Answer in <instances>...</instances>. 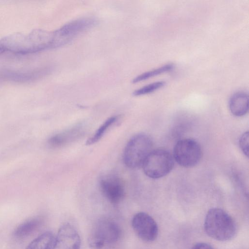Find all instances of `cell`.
<instances>
[{"label":"cell","mask_w":249,"mask_h":249,"mask_svg":"<svg viewBox=\"0 0 249 249\" xmlns=\"http://www.w3.org/2000/svg\"><path fill=\"white\" fill-rule=\"evenodd\" d=\"M81 240L76 229L71 224H63L55 237L53 249H80Z\"/></svg>","instance_id":"cell-10"},{"label":"cell","mask_w":249,"mask_h":249,"mask_svg":"<svg viewBox=\"0 0 249 249\" xmlns=\"http://www.w3.org/2000/svg\"><path fill=\"white\" fill-rule=\"evenodd\" d=\"M122 230L113 220L103 219L95 225L88 238V244L91 249H102L105 246L119 240Z\"/></svg>","instance_id":"cell-4"},{"label":"cell","mask_w":249,"mask_h":249,"mask_svg":"<svg viewBox=\"0 0 249 249\" xmlns=\"http://www.w3.org/2000/svg\"><path fill=\"white\" fill-rule=\"evenodd\" d=\"M42 223L39 217L29 219L19 224L14 230L13 236L17 239L27 237L38 229Z\"/></svg>","instance_id":"cell-13"},{"label":"cell","mask_w":249,"mask_h":249,"mask_svg":"<svg viewBox=\"0 0 249 249\" xmlns=\"http://www.w3.org/2000/svg\"><path fill=\"white\" fill-rule=\"evenodd\" d=\"M117 120V116H112L107 119L97 129L94 134L86 142L87 145H91L97 142L106 133L107 129Z\"/></svg>","instance_id":"cell-16"},{"label":"cell","mask_w":249,"mask_h":249,"mask_svg":"<svg viewBox=\"0 0 249 249\" xmlns=\"http://www.w3.org/2000/svg\"><path fill=\"white\" fill-rule=\"evenodd\" d=\"M153 142L146 134L140 133L132 137L127 142L124 153V161L130 168L136 169L142 165L152 150Z\"/></svg>","instance_id":"cell-3"},{"label":"cell","mask_w":249,"mask_h":249,"mask_svg":"<svg viewBox=\"0 0 249 249\" xmlns=\"http://www.w3.org/2000/svg\"><path fill=\"white\" fill-rule=\"evenodd\" d=\"M204 226L206 233L218 241L230 240L236 234L235 222L228 213L220 208H213L209 210Z\"/></svg>","instance_id":"cell-2"},{"label":"cell","mask_w":249,"mask_h":249,"mask_svg":"<svg viewBox=\"0 0 249 249\" xmlns=\"http://www.w3.org/2000/svg\"><path fill=\"white\" fill-rule=\"evenodd\" d=\"M97 23V20L92 18H85L71 21L53 31L57 47H60L70 42L76 35Z\"/></svg>","instance_id":"cell-7"},{"label":"cell","mask_w":249,"mask_h":249,"mask_svg":"<svg viewBox=\"0 0 249 249\" xmlns=\"http://www.w3.org/2000/svg\"><path fill=\"white\" fill-rule=\"evenodd\" d=\"M174 68L172 64H167L160 68L143 73L136 77L132 80L133 83L139 82L149 79L151 77L158 75L162 73H165L171 71Z\"/></svg>","instance_id":"cell-17"},{"label":"cell","mask_w":249,"mask_h":249,"mask_svg":"<svg viewBox=\"0 0 249 249\" xmlns=\"http://www.w3.org/2000/svg\"><path fill=\"white\" fill-rule=\"evenodd\" d=\"M55 236L50 231H45L33 240L25 249H53Z\"/></svg>","instance_id":"cell-14"},{"label":"cell","mask_w":249,"mask_h":249,"mask_svg":"<svg viewBox=\"0 0 249 249\" xmlns=\"http://www.w3.org/2000/svg\"><path fill=\"white\" fill-rule=\"evenodd\" d=\"M80 129L77 127L72 128L62 133L56 134L49 140L50 146L57 147L65 145L72 139H75L79 134Z\"/></svg>","instance_id":"cell-15"},{"label":"cell","mask_w":249,"mask_h":249,"mask_svg":"<svg viewBox=\"0 0 249 249\" xmlns=\"http://www.w3.org/2000/svg\"><path fill=\"white\" fill-rule=\"evenodd\" d=\"M131 224L136 234L144 241H153L158 236V227L156 222L144 212L136 213L132 217Z\"/></svg>","instance_id":"cell-9"},{"label":"cell","mask_w":249,"mask_h":249,"mask_svg":"<svg viewBox=\"0 0 249 249\" xmlns=\"http://www.w3.org/2000/svg\"><path fill=\"white\" fill-rule=\"evenodd\" d=\"M191 249H214L211 245L205 243H198Z\"/></svg>","instance_id":"cell-20"},{"label":"cell","mask_w":249,"mask_h":249,"mask_svg":"<svg viewBox=\"0 0 249 249\" xmlns=\"http://www.w3.org/2000/svg\"><path fill=\"white\" fill-rule=\"evenodd\" d=\"M231 113L234 116L241 117L247 114L249 110V96L247 93L238 91L230 98L229 103Z\"/></svg>","instance_id":"cell-12"},{"label":"cell","mask_w":249,"mask_h":249,"mask_svg":"<svg viewBox=\"0 0 249 249\" xmlns=\"http://www.w3.org/2000/svg\"><path fill=\"white\" fill-rule=\"evenodd\" d=\"M174 165V160L171 153L165 149H158L151 151L142 167L147 177L159 178L169 173Z\"/></svg>","instance_id":"cell-5"},{"label":"cell","mask_w":249,"mask_h":249,"mask_svg":"<svg viewBox=\"0 0 249 249\" xmlns=\"http://www.w3.org/2000/svg\"><path fill=\"white\" fill-rule=\"evenodd\" d=\"M165 84V82L164 81L154 82L136 90L133 92V94L134 96H140L148 94L161 88Z\"/></svg>","instance_id":"cell-18"},{"label":"cell","mask_w":249,"mask_h":249,"mask_svg":"<svg viewBox=\"0 0 249 249\" xmlns=\"http://www.w3.org/2000/svg\"><path fill=\"white\" fill-rule=\"evenodd\" d=\"M101 190L106 198L113 204L121 201L124 195V189L118 177L111 174L103 177L100 180Z\"/></svg>","instance_id":"cell-11"},{"label":"cell","mask_w":249,"mask_h":249,"mask_svg":"<svg viewBox=\"0 0 249 249\" xmlns=\"http://www.w3.org/2000/svg\"><path fill=\"white\" fill-rule=\"evenodd\" d=\"M48 67L30 70H0V84L5 82L24 83L35 81L50 72Z\"/></svg>","instance_id":"cell-8"},{"label":"cell","mask_w":249,"mask_h":249,"mask_svg":"<svg viewBox=\"0 0 249 249\" xmlns=\"http://www.w3.org/2000/svg\"><path fill=\"white\" fill-rule=\"evenodd\" d=\"M199 144L191 139L180 140L176 143L173 151L174 160L180 166L189 168L196 165L201 158Z\"/></svg>","instance_id":"cell-6"},{"label":"cell","mask_w":249,"mask_h":249,"mask_svg":"<svg viewBox=\"0 0 249 249\" xmlns=\"http://www.w3.org/2000/svg\"><path fill=\"white\" fill-rule=\"evenodd\" d=\"M249 132L247 131L242 135L239 140L240 148L247 157L249 155Z\"/></svg>","instance_id":"cell-19"},{"label":"cell","mask_w":249,"mask_h":249,"mask_svg":"<svg viewBox=\"0 0 249 249\" xmlns=\"http://www.w3.org/2000/svg\"><path fill=\"white\" fill-rule=\"evenodd\" d=\"M55 48L53 32L34 30L28 34H14L0 39V55H24Z\"/></svg>","instance_id":"cell-1"}]
</instances>
